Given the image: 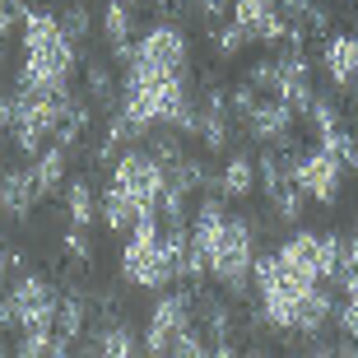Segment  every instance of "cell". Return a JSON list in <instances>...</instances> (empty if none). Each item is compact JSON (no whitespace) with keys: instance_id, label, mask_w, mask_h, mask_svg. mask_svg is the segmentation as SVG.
I'll use <instances>...</instances> for the list:
<instances>
[{"instance_id":"obj_8","label":"cell","mask_w":358,"mask_h":358,"mask_svg":"<svg viewBox=\"0 0 358 358\" xmlns=\"http://www.w3.org/2000/svg\"><path fill=\"white\" fill-rule=\"evenodd\" d=\"M279 266L293 270L298 279H312V284H326V261H321V233H307V228H298V233H289V238L275 247Z\"/></svg>"},{"instance_id":"obj_22","label":"cell","mask_w":358,"mask_h":358,"mask_svg":"<svg viewBox=\"0 0 358 358\" xmlns=\"http://www.w3.org/2000/svg\"><path fill=\"white\" fill-rule=\"evenodd\" d=\"M345 168H354V173H358V140H354V149L345 154Z\"/></svg>"},{"instance_id":"obj_23","label":"cell","mask_w":358,"mask_h":358,"mask_svg":"<svg viewBox=\"0 0 358 358\" xmlns=\"http://www.w3.org/2000/svg\"><path fill=\"white\" fill-rule=\"evenodd\" d=\"M307 358H340V354H335V349H326V345H321V349H312V354H307Z\"/></svg>"},{"instance_id":"obj_16","label":"cell","mask_w":358,"mask_h":358,"mask_svg":"<svg viewBox=\"0 0 358 358\" xmlns=\"http://www.w3.org/2000/svg\"><path fill=\"white\" fill-rule=\"evenodd\" d=\"M168 358H214V340L200 326H186L173 345H168Z\"/></svg>"},{"instance_id":"obj_5","label":"cell","mask_w":358,"mask_h":358,"mask_svg":"<svg viewBox=\"0 0 358 358\" xmlns=\"http://www.w3.org/2000/svg\"><path fill=\"white\" fill-rule=\"evenodd\" d=\"M293 182L303 186L307 200H317V205H335L340 191H345V159L331 154V149H307L293 159Z\"/></svg>"},{"instance_id":"obj_25","label":"cell","mask_w":358,"mask_h":358,"mask_svg":"<svg viewBox=\"0 0 358 358\" xmlns=\"http://www.w3.org/2000/svg\"><path fill=\"white\" fill-rule=\"evenodd\" d=\"M349 103H354V117H358V80H354V89H349Z\"/></svg>"},{"instance_id":"obj_2","label":"cell","mask_w":358,"mask_h":358,"mask_svg":"<svg viewBox=\"0 0 358 358\" xmlns=\"http://www.w3.org/2000/svg\"><path fill=\"white\" fill-rule=\"evenodd\" d=\"M56 307H61V293H56L52 279L42 275H14L10 289L0 293V326L14 335H56Z\"/></svg>"},{"instance_id":"obj_26","label":"cell","mask_w":358,"mask_h":358,"mask_svg":"<svg viewBox=\"0 0 358 358\" xmlns=\"http://www.w3.org/2000/svg\"><path fill=\"white\" fill-rule=\"evenodd\" d=\"M140 358H168V354H159V349H140Z\"/></svg>"},{"instance_id":"obj_21","label":"cell","mask_w":358,"mask_h":358,"mask_svg":"<svg viewBox=\"0 0 358 358\" xmlns=\"http://www.w3.org/2000/svg\"><path fill=\"white\" fill-rule=\"evenodd\" d=\"M0 10H10V14H19V19H24V14H28V0H0Z\"/></svg>"},{"instance_id":"obj_9","label":"cell","mask_w":358,"mask_h":358,"mask_svg":"<svg viewBox=\"0 0 358 358\" xmlns=\"http://www.w3.org/2000/svg\"><path fill=\"white\" fill-rule=\"evenodd\" d=\"M98 24H103V42H107V52H112V61L126 70L135 61V5L107 0L103 14H98Z\"/></svg>"},{"instance_id":"obj_1","label":"cell","mask_w":358,"mask_h":358,"mask_svg":"<svg viewBox=\"0 0 358 358\" xmlns=\"http://www.w3.org/2000/svg\"><path fill=\"white\" fill-rule=\"evenodd\" d=\"M24 61L14 84L28 93H70V75L80 66V47L66 38V28L52 10L24 14Z\"/></svg>"},{"instance_id":"obj_3","label":"cell","mask_w":358,"mask_h":358,"mask_svg":"<svg viewBox=\"0 0 358 358\" xmlns=\"http://www.w3.org/2000/svg\"><path fill=\"white\" fill-rule=\"evenodd\" d=\"M112 186L121 196L135 200V210L145 219H159V200L168 191V168H163L154 154H140V149H126L112 163Z\"/></svg>"},{"instance_id":"obj_11","label":"cell","mask_w":358,"mask_h":358,"mask_svg":"<svg viewBox=\"0 0 358 358\" xmlns=\"http://www.w3.org/2000/svg\"><path fill=\"white\" fill-rule=\"evenodd\" d=\"M321 70H326V80L331 89L349 93L358 80V33H331V38L321 42Z\"/></svg>"},{"instance_id":"obj_13","label":"cell","mask_w":358,"mask_h":358,"mask_svg":"<svg viewBox=\"0 0 358 358\" xmlns=\"http://www.w3.org/2000/svg\"><path fill=\"white\" fill-rule=\"evenodd\" d=\"M256 182H261V173H256L252 154H228L224 173L214 177V186H219V196H224V200H247L256 191Z\"/></svg>"},{"instance_id":"obj_6","label":"cell","mask_w":358,"mask_h":358,"mask_svg":"<svg viewBox=\"0 0 358 358\" xmlns=\"http://www.w3.org/2000/svg\"><path fill=\"white\" fill-rule=\"evenodd\" d=\"M186 326H196V298H191V293H182V289H163L159 303L149 307V321H145L140 345L168 354V345H173Z\"/></svg>"},{"instance_id":"obj_14","label":"cell","mask_w":358,"mask_h":358,"mask_svg":"<svg viewBox=\"0 0 358 358\" xmlns=\"http://www.w3.org/2000/svg\"><path fill=\"white\" fill-rule=\"evenodd\" d=\"M61 200H66L70 228H93V219H98V196H93L89 177H70L66 191H61Z\"/></svg>"},{"instance_id":"obj_27","label":"cell","mask_w":358,"mask_h":358,"mask_svg":"<svg viewBox=\"0 0 358 358\" xmlns=\"http://www.w3.org/2000/svg\"><path fill=\"white\" fill-rule=\"evenodd\" d=\"M5 145H10V131H0V154H5Z\"/></svg>"},{"instance_id":"obj_17","label":"cell","mask_w":358,"mask_h":358,"mask_svg":"<svg viewBox=\"0 0 358 358\" xmlns=\"http://www.w3.org/2000/svg\"><path fill=\"white\" fill-rule=\"evenodd\" d=\"M242 47H247V38H242V28H238V24H224L219 33H214V52L224 56V61H228V56H238Z\"/></svg>"},{"instance_id":"obj_15","label":"cell","mask_w":358,"mask_h":358,"mask_svg":"<svg viewBox=\"0 0 358 358\" xmlns=\"http://www.w3.org/2000/svg\"><path fill=\"white\" fill-rule=\"evenodd\" d=\"M61 19V28H66V38L75 42V47H84V42L93 38V10L84 5V0H75V5H66V10L56 14Z\"/></svg>"},{"instance_id":"obj_7","label":"cell","mask_w":358,"mask_h":358,"mask_svg":"<svg viewBox=\"0 0 358 358\" xmlns=\"http://www.w3.org/2000/svg\"><path fill=\"white\" fill-rule=\"evenodd\" d=\"M293 121H298V112H293L289 103H279V98H261L256 103V112L247 121H242V131H247V140L261 149H284L289 154L293 145Z\"/></svg>"},{"instance_id":"obj_10","label":"cell","mask_w":358,"mask_h":358,"mask_svg":"<svg viewBox=\"0 0 358 358\" xmlns=\"http://www.w3.org/2000/svg\"><path fill=\"white\" fill-rule=\"evenodd\" d=\"M38 182H33V168H5L0 173V224H24L33 205H38Z\"/></svg>"},{"instance_id":"obj_12","label":"cell","mask_w":358,"mask_h":358,"mask_svg":"<svg viewBox=\"0 0 358 358\" xmlns=\"http://www.w3.org/2000/svg\"><path fill=\"white\" fill-rule=\"evenodd\" d=\"M33 182H38V196L42 200H52V196H61L66 191V182H70V145H61V140H52L47 149H38L33 154Z\"/></svg>"},{"instance_id":"obj_4","label":"cell","mask_w":358,"mask_h":358,"mask_svg":"<svg viewBox=\"0 0 358 358\" xmlns=\"http://www.w3.org/2000/svg\"><path fill=\"white\" fill-rule=\"evenodd\" d=\"M135 66L145 70H159V75H186L191 66V38L177 19H159L149 24L135 42Z\"/></svg>"},{"instance_id":"obj_19","label":"cell","mask_w":358,"mask_h":358,"mask_svg":"<svg viewBox=\"0 0 358 358\" xmlns=\"http://www.w3.org/2000/svg\"><path fill=\"white\" fill-rule=\"evenodd\" d=\"M196 10H200V19H219L224 10H233V0H196Z\"/></svg>"},{"instance_id":"obj_24","label":"cell","mask_w":358,"mask_h":358,"mask_svg":"<svg viewBox=\"0 0 358 358\" xmlns=\"http://www.w3.org/2000/svg\"><path fill=\"white\" fill-rule=\"evenodd\" d=\"M238 358H275L270 349H247V354H238Z\"/></svg>"},{"instance_id":"obj_20","label":"cell","mask_w":358,"mask_h":358,"mask_svg":"<svg viewBox=\"0 0 358 358\" xmlns=\"http://www.w3.org/2000/svg\"><path fill=\"white\" fill-rule=\"evenodd\" d=\"M10 266H14V256L0 247V289H5V279H10Z\"/></svg>"},{"instance_id":"obj_18","label":"cell","mask_w":358,"mask_h":358,"mask_svg":"<svg viewBox=\"0 0 358 358\" xmlns=\"http://www.w3.org/2000/svg\"><path fill=\"white\" fill-rule=\"evenodd\" d=\"M61 247L75 256V266H84V261L93 256V247H89V228H70L66 238H61Z\"/></svg>"}]
</instances>
